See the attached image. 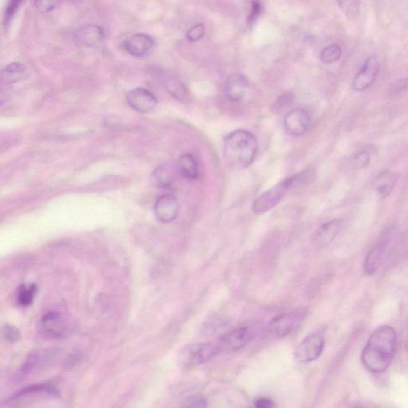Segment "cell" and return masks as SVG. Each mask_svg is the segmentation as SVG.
<instances>
[{
    "mask_svg": "<svg viewBox=\"0 0 408 408\" xmlns=\"http://www.w3.org/2000/svg\"><path fill=\"white\" fill-rule=\"evenodd\" d=\"M397 334L390 325H382L372 334L361 359L365 369L372 373L386 371L394 358Z\"/></svg>",
    "mask_w": 408,
    "mask_h": 408,
    "instance_id": "1",
    "label": "cell"
},
{
    "mask_svg": "<svg viewBox=\"0 0 408 408\" xmlns=\"http://www.w3.org/2000/svg\"><path fill=\"white\" fill-rule=\"evenodd\" d=\"M258 153V142L252 133L245 130L231 132L224 140V156L231 165L248 167Z\"/></svg>",
    "mask_w": 408,
    "mask_h": 408,
    "instance_id": "2",
    "label": "cell"
},
{
    "mask_svg": "<svg viewBox=\"0 0 408 408\" xmlns=\"http://www.w3.org/2000/svg\"><path fill=\"white\" fill-rule=\"evenodd\" d=\"M219 353L217 346L212 343H193L184 347L179 354L180 365L191 368L208 362Z\"/></svg>",
    "mask_w": 408,
    "mask_h": 408,
    "instance_id": "3",
    "label": "cell"
},
{
    "mask_svg": "<svg viewBox=\"0 0 408 408\" xmlns=\"http://www.w3.org/2000/svg\"><path fill=\"white\" fill-rule=\"evenodd\" d=\"M306 317L305 308H296L283 313L271 320L268 325V333L275 338L287 336L299 327Z\"/></svg>",
    "mask_w": 408,
    "mask_h": 408,
    "instance_id": "4",
    "label": "cell"
},
{
    "mask_svg": "<svg viewBox=\"0 0 408 408\" xmlns=\"http://www.w3.org/2000/svg\"><path fill=\"white\" fill-rule=\"evenodd\" d=\"M294 177L285 179L273 188L259 196L253 203V212L261 215L270 212L281 202L287 192L293 188Z\"/></svg>",
    "mask_w": 408,
    "mask_h": 408,
    "instance_id": "5",
    "label": "cell"
},
{
    "mask_svg": "<svg viewBox=\"0 0 408 408\" xmlns=\"http://www.w3.org/2000/svg\"><path fill=\"white\" fill-rule=\"evenodd\" d=\"M325 340L323 330H318L308 335L296 349V360L303 364L317 360L324 351Z\"/></svg>",
    "mask_w": 408,
    "mask_h": 408,
    "instance_id": "6",
    "label": "cell"
},
{
    "mask_svg": "<svg viewBox=\"0 0 408 408\" xmlns=\"http://www.w3.org/2000/svg\"><path fill=\"white\" fill-rule=\"evenodd\" d=\"M393 231L388 229L383 233L370 252L367 254L364 264V269L367 276H372L380 269L382 262L386 258L390 243L393 238Z\"/></svg>",
    "mask_w": 408,
    "mask_h": 408,
    "instance_id": "7",
    "label": "cell"
},
{
    "mask_svg": "<svg viewBox=\"0 0 408 408\" xmlns=\"http://www.w3.org/2000/svg\"><path fill=\"white\" fill-rule=\"evenodd\" d=\"M381 72V62L376 55L367 57L362 67L355 74L353 81V88L355 91L368 90L375 83Z\"/></svg>",
    "mask_w": 408,
    "mask_h": 408,
    "instance_id": "8",
    "label": "cell"
},
{
    "mask_svg": "<svg viewBox=\"0 0 408 408\" xmlns=\"http://www.w3.org/2000/svg\"><path fill=\"white\" fill-rule=\"evenodd\" d=\"M254 334L247 327L238 328L221 336L217 347L220 353H232L240 351L252 341Z\"/></svg>",
    "mask_w": 408,
    "mask_h": 408,
    "instance_id": "9",
    "label": "cell"
},
{
    "mask_svg": "<svg viewBox=\"0 0 408 408\" xmlns=\"http://www.w3.org/2000/svg\"><path fill=\"white\" fill-rule=\"evenodd\" d=\"M179 204L176 196L165 194L160 196L155 203L154 213L161 223L172 222L178 217Z\"/></svg>",
    "mask_w": 408,
    "mask_h": 408,
    "instance_id": "10",
    "label": "cell"
},
{
    "mask_svg": "<svg viewBox=\"0 0 408 408\" xmlns=\"http://www.w3.org/2000/svg\"><path fill=\"white\" fill-rule=\"evenodd\" d=\"M126 100L130 107L135 111L141 114H148L154 110L157 104L155 96L147 89H133L127 93Z\"/></svg>",
    "mask_w": 408,
    "mask_h": 408,
    "instance_id": "11",
    "label": "cell"
},
{
    "mask_svg": "<svg viewBox=\"0 0 408 408\" xmlns=\"http://www.w3.org/2000/svg\"><path fill=\"white\" fill-rule=\"evenodd\" d=\"M311 118L304 109L291 110L285 116L284 126L285 130L292 136H301L310 127Z\"/></svg>",
    "mask_w": 408,
    "mask_h": 408,
    "instance_id": "12",
    "label": "cell"
},
{
    "mask_svg": "<svg viewBox=\"0 0 408 408\" xmlns=\"http://www.w3.org/2000/svg\"><path fill=\"white\" fill-rule=\"evenodd\" d=\"M154 40L148 34L139 33L130 37L124 43V48L130 55L141 57L153 48Z\"/></svg>",
    "mask_w": 408,
    "mask_h": 408,
    "instance_id": "13",
    "label": "cell"
},
{
    "mask_svg": "<svg viewBox=\"0 0 408 408\" xmlns=\"http://www.w3.org/2000/svg\"><path fill=\"white\" fill-rule=\"evenodd\" d=\"M341 220L334 219L320 226L314 235L313 241L318 247H325L333 242L341 230Z\"/></svg>",
    "mask_w": 408,
    "mask_h": 408,
    "instance_id": "14",
    "label": "cell"
},
{
    "mask_svg": "<svg viewBox=\"0 0 408 408\" xmlns=\"http://www.w3.org/2000/svg\"><path fill=\"white\" fill-rule=\"evenodd\" d=\"M248 81L244 75L232 74L226 81V95L232 102L240 101L248 90Z\"/></svg>",
    "mask_w": 408,
    "mask_h": 408,
    "instance_id": "15",
    "label": "cell"
},
{
    "mask_svg": "<svg viewBox=\"0 0 408 408\" xmlns=\"http://www.w3.org/2000/svg\"><path fill=\"white\" fill-rule=\"evenodd\" d=\"M41 329L46 335L60 338L66 334L67 326L60 313L50 312L41 320Z\"/></svg>",
    "mask_w": 408,
    "mask_h": 408,
    "instance_id": "16",
    "label": "cell"
},
{
    "mask_svg": "<svg viewBox=\"0 0 408 408\" xmlns=\"http://www.w3.org/2000/svg\"><path fill=\"white\" fill-rule=\"evenodd\" d=\"M104 38L103 29L95 25L81 27L76 34L77 43L86 48H95Z\"/></svg>",
    "mask_w": 408,
    "mask_h": 408,
    "instance_id": "17",
    "label": "cell"
},
{
    "mask_svg": "<svg viewBox=\"0 0 408 408\" xmlns=\"http://www.w3.org/2000/svg\"><path fill=\"white\" fill-rule=\"evenodd\" d=\"M157 79L159 80L161 84L164 86L170 95L177 99L179 101H184L188 93H186L185 86L182 83L173 77L170 74L164 72H160L156 74Z\"/></svg>",
    "mask_w": 408,
    "mask_h": 408,
    "instance_id": "18",
    "label": "cell"
},
{
    "mask_svg": "<svg viewBox=\"0 0 408 408\" xmlns=\"http://www.w3.org/2000/svg\"><path fill=\"white\" fill-rule=\"evenodd\" d=\"M398 182V176L393 172L386 171L379 175L374 183V189L381 199H386L393 191Z\"/></svg>",
    "mask_w": 408,
    "mask_h": 408,
    "instance_id": "19",
    "label": "cell"
},
{
    "mask_svg": "<svg viewBox=\"0 0 408 408\" xmlns=\"http://www.w3.org/2000/svg\"><path fill=\"white\" fill-rule=\"evenodd\" d=\"M28 76V69L19 62H13L6 66L2 71L3 83L11 85L25 80Z\"/></svg>",
    "mask_w": 408,
    "mask_h": 408,
    "instance_id": "20",
    "label": "cell"
},
{
    "mask_svg": "<svg viewBox=\"0 0 408 408\" xmlns=\"http://www.w3.org/2000/svg\"><path fill=\"white\" fill-rule=\"evenodd\" d=\"M178 168L180 174L188 179H195L199 174L197 161L195 157L189 154L180 156Z\"/></svg>",
    "mask_w": 408,
    "mask_h": 408,
    "instance_id": "21",
    "label": "cell"
},
{
    "mask_svg": "<svg viewBox=\"0 0 408 408\" xmlns=\"http://www.w3.org/2000/svg\"><path fill=\"white\" fill-rule=\"evenodd\" d=\"M371 159V154L368 150H361L349 156L346 161L345 166L348 170H361L370 165Z\"/></svg>",
    "mask_w": 408,
    "mask_h": 408,
    "instance_id": "22",
    "label": "cell"
},
{
    "mask_svg": "<svg viewBox=\"0 0 408 408\" xmlns=\"http://www.w3.org/2000/svg\"><path fill=\"white\" fill-rule=\"evenodd\" d=\"M154 183L159 188H168L174 182V172L170 166H159L153 174Z\"/></svg>",
    "mask_w": 408,
    "mask_h": 408,
    "instance_id": "23",
    "label": "cell"
},
{
    "mask_svg": "<svg viewBox=\"0 0 408 408\" xmlns=\"http://www.w3.org/2000/svg\"><path fill=\"white\" fill-rule=\"evenodd\" d=\"M37 294V287L36 284L22 285L20 288L18 295H17V302L21 306H29L32 304V302Z\"/></svg>",
    "mask_w": 408,
    "mask_h": 408,
    "instance_id": "24",
    "label": "cell"
},
{
    "mask_svg": "<svg viewBox=\"0 0 408 408\" xmlns=\"http://www.w3.org/2000/svg\"><path fill=\"white\" fill-rule=\"evenodd\" d=\"M341 55V46L337 44H332L323 49L322 54H320V60L326 64H331L339 60Z\"/></svg>",
    "mask_w": 408,
    "mask_h": 408,
    "instance_id": "25",
    "label": "cell"
},
{
    "mask_svg": "<svg viewBox=\"0 0 408 408\" xmlns=\"http://www.w3.org/2000/svg\"><path fill=\"white\" fill-rule=\"evenodd\" d=\"M340 8L348 18L353 19L357 17L360 13V2L358 1H341L338 2Z\"/></svg>",
    "mask_w": 408,
    "mask_h": 408,
    "instance_id": "26",
    "label": "cell"
},
{
    "mask_svg": "<svg viewBox=\"0 0 408 408\" xmlns=\"http://www.w3.org/2000/svg\"><path fill=\"white\" fill-rule=\"evenodd\" d=\"M3 334L6 341L10 343L16 342L20 337V331L11 325H5L3 329Z\"/></svg>",
    "mask_w": 408,
    "mask_h": 408,
    "instance_id": "27",
    "label": "cell"
},
{
    "mask_svg": "<svg viewBox=\"0 0 408 408\" xmlns=\"http://www.w3.org/2000/svg\"><path fill=\"white\" fill-rule=\"evenodd\" d=\"M184 408H207V400L203 395H194L186 402Z\"/></svg>",
    "mask_w": 408,
    "mask_h": 408,
    "instance_id": "28",
    "label": "cell"
},
{
    "mask_svg": "<svg viewBox=\"0 0 408 408\" xmlns=\"http://www.w3.org/2000/svg\"><path fill=\"white\" fill-rule=\"evenodd\" d=\"M204 33H205V28L201 25H198L190 29L188 34H186V37L191 42H196V41L203 38Z\"/></svg>",
    "mask_w": 408,
    "mask_h": 408,
    "instance_id": "29",
    "label": "cell"
},
{
    "mask_svg": "<svg viewBox=\"0 0 408 408\" xmlns=\"http://www.w3.org/2000/svg\"><path fill=\"white\" fill-rule=\"evenodd\" d=\"M34 4H36V8L43 13L55 9L58 5V3L55 1H37Z\"/></svg>",
    "mask_w": 408,
    "mask_h": 408,
    "instance_id": "30",
    "label": "cell"
},
{
    "mask_svg": "<svg viewBox=\"0 0 408 408\" xmlns=\"http://www.w3.org/2000/svg\"><path fill=\"white\" fill-rule=\"evenodd\" d=\"M18 7H19V2H17V1H11L7 5V8H6L5 18H4V20H5L6 23H7V25L9 22V21L11 19H13V17L14 14L15 13V11H17V9H18Z\"/></svg>",
    "mask_w": 408,
    "mask_h": 408,
    "instance_id": "31",
    "label": "cell"
},
{
    "mask_svg": "<svg viewBox=\"0 0 408 408\" xmlns=\"http://www.w3.org/2000/svg\"><path fill=\"white\" fill-rule=\"evenodd\" d=\"M256 408H273V402L267 398H260L256 400Z\"/></svg>",
    "mask_w": 408,
    "mask_h": 408,
    "instance_id": "32",
    "label": "cell"
},
{
    "mask_svg": "<svg viewBox=\"0 0 408 408\" xmlns=\"http://www.w3.org/2000/svg\"><path fill=\"white\" fill-rule=\"evenodd\" d=\"M261 13V5L259 3L254 2L252 6V13H250L249 20L253 22Z\"/></svg>",
    "mask_w": 408,
    "mask_h": 408,
    "instance_id": "33",
    "label": "cell"
}]
</instances>
